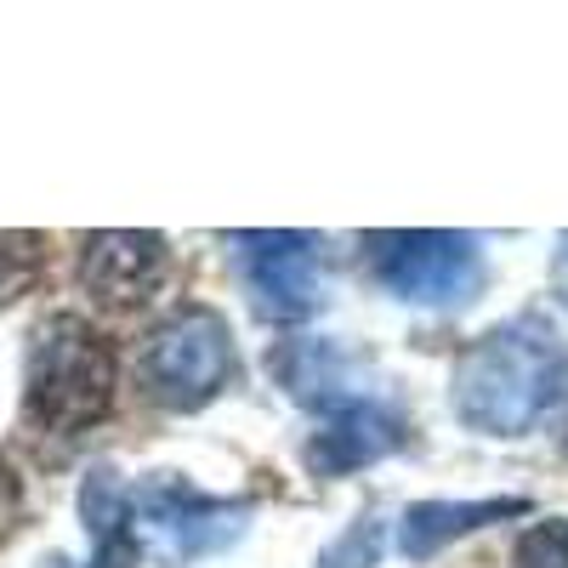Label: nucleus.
I'll list each match as a JSON object with an SVG mask.
<instances>
[{"instance_id":"1","label":"nucleus","mask_w":568,"mask_h":568,"mask_svg":"<svg viewBox=\"0 0 568 568\" xmlns=\"http://www.w3.org/2000/svg\"><path fill=\"white\" fill-rule=\"evenodd\" d=\"M562 382V353L540 318L500 324L478 336L455 364V415L471 433L517 438L546 415Z\"/></svg>"},{"instance_id":"2","label":"nucleus","mask_w":568,"mask_h":568,"mask_svg":"<svg viewBox=\"0 0 568 568\" xmlns=\"http://www.w3.org/2000/svg\"><path fill=\"white\" fill-rule=\"evenodd\" d=\"M114 404V353L80 313H58L34 329L29 375H23V409L34 426L58 438H74L98 426Z\"/></svg>"},{"instance_id":"3","label":"nucleus","mask_w":568,"mask_h":568,"mask_svg":"<svg viewBox=\"0 0 568 568\" xmlns=\"http://www.w3.org/2000/svg\"><path fill=\"white\" fill-rule=\"evenodd\" d=\"M131 517H136V546L154 562H194L245 535L251 500H216L194 489L182 471H154L131 489Z\"/></svg>"},{"instance_id":"4","label":"nucleus","mask_w":568,"mask_h":568,"mask_svg":"<svg viewBox=\"0 0 568 568\" xmlns=\"http://www.w3.org/2000/svg\"><path fill=\"white\" fill-rule=\"evenodd\" d=\"M369 273L387 296L415 307H455L478 296L484 284V251L466 233L444 227H398L369 240Z\"/></svg>"},{"instance_id":"5","label":"nucleus","mask_w":568,"mask_h":568,"mask_svg":"<svg viewBox=\"0 0 568 568\" xmlns=\"http://www.w3.org/2000/svg\"><path fill=\"white\" fill-rule=\"evenodd\" d=\"M233 375V336L216 307H176L142 347V387L165 409L211 404Z\"/></svg>"},{"instance_id":"6","label":"nucleus","mask_w":568,"mask_h":568,"mask_svg":"<svg viewBox=\"0 0 568 568\" xmlns=\"http://www.w3.org/2000/svg\"><path fill=\"white\" fill-rule=\"evenodd\" d=\"M251 307L273 324H296L318 307V240L313 233H233Z\"/></svg>"},{"instance_id":"7","label":"nucleus","mask_w":568,"mask_h":568,"mask_svg":"<svg viewBox=\"0 0 568 568\" xmlns=\"http://www.w3.org/2000/svg\"><path fill=\"white\" fill-rule=\"evenodd\" d=\"M165 273H171V251L160 233L114 227V233H85V245H80V284L109 307L149 302L165 284Z\"/></svg>"},{"instance_id":"8","label":"nucleus","mask_w":568,"mask_h":568,"mask_svg":"<svg viewBox=\"0 0 568 568\" xmlns=\"http://www.w3.org/2000/svg\"><path fill=\"white\" fill-rule=\"evenodd\" d=\"M404 444V420L387 409V404H369V398H347L324 415V426L307 444V466L318 478H342V471H358V466H375L387 460L393 449Z\"/></svg>"},{"instance_id":"9","label":"nucleus","mask_w":568,"mask_h":568,"mask_svg":"<svg viewBox=\"0 0 568 568\" xmlns=\"http://www.w3.org/2000/svg\"><path fill=\"white\" fill-rule=\"evenodd\" d=\"M529 500L524 495H500V500H420L404 511V524H398V551L426 562V557H438L449 540L460 535H478L489 524H506V517H524Z\"/></svg>"},{"instance_id":"10","label":"nucleus","mask_w":568,"mask_h":568,"mask_svg":"<svg viewBox=\"0 0 568 568\" xmlns=\"http://www.w3.org/2000/svg\"><path fill=\"white\" fill-rule=\"evenodd\" d=\"M80 517H85V535H91V562L85 568H131L142 557L136 517H131V489L120 484L114 466H91L85 471Z\"/></svg>"},{"instance_id":"11","label":"nucleus","mask_w":568,"mask_h":568,"mask_svg":"<svg viewBox=\"0 0 568 568\" xmlns=\"http://www.w3.org/2000/svg\"><path fill=\"white\" fill-rule=\"evenodd\" d=\"M267 369H273V382L291 393L296 404H307V409H336V404H347L353 393H342L347 387V369H342V353L329 347V342H318V336H302V342H278L273 353H267Z\"/></svg>"},{"instance_id":"12","label":"nucleus","mask_w":568,"mask_h":568,"mask_svg":"<svg viewBox=\"0 0 568 568\" xmlns=\"http://www.w3.org/2000/svg\"><path fill=\"white\" fill-rule=\"evenodd\" d=\"M382 546H387V524L375 511H364V517H353V524L324 546L318 568H375V562H382Z\"/></svg>"},{"instance_id":"13","label":"nucleus","mask_w":568,"mask_h":568,"mask_svg":"<svg viewBox=\"0 0 568 568\" xmlns=\"http://www.w3.org/2000/svg\"><path fill=\"white\" fill-rule=\"evenodd\" d=\"M40 273V240L34 233H0V302L29 291Z\"/></svg>"},{"instance_id":"14","label":"nucleus","mask_w":568,"mask_h":568,"mask_svg":"<svg viewBox=\"0 0 568 568\" xmlns=\"http://www.w3.org/2000/svg\"><path fill=\"white\" fill-rule=\"evenodd\" d=\"M517 568H568V524H529L517 535Z\"/></svg>"},{"instance_id":"15","label":"nucleus","mask_w":568,"mask_h":568,"mask_svg":"<svg viewBox=\"0 0 568 568\" xmlns=\"http://www.w3.org/2000/svg\"><path fill=\"white\" fill-rule=\"evenodd\" d=\"M551 284H557V302L568 307V233L557 240V256H551Z\"/></svg>"}]
</instances>
